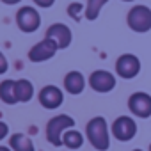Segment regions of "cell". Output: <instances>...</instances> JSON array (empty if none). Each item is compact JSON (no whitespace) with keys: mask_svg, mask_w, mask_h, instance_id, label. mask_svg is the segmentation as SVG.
Segmentation results:
<instances>
[{"mask_svg":"<svg viewBox=\"0 0 151 151\" xmlns=\"http://www.w3.org/2000/svg\"><path fill=\"white\" fill-rule=\"evenodd\" d=\"M89 86H91L93 91L105 94V93H110L116 87V77L107 69H96L89 77Z\"/></svg>","mask_w":151,"mask_h":151,"instance_id":"obj_8","label":"cell"},{"mask_svg":"<svg viewBox=\"0 0 151 151\" xmlns=\"http://www.w3.org/2000/svg\"><path fill=\"white\" fill-rule=\"evenodd\" d=\"M0 151H13L9 146H0Z\"/></svg>","mask_w":151,"mask_h":151,"instance_id":"obj_23","label":"cell"},{"mask_svg":"<svg viewBox=\"0 0 151 151\" xmlns=\"http://www.w3.org/2000/svg\"><path fill=\"white\" fill-rule=\"evenodd\" d=\"M62 146H66L68 149H80L84 146V135L78 130L71 128V130L64 132V135H62Z\"/></svg>","mask_w":151,"mask_h":151,"instance_id":"obj_16","label":"cell"},{"mask_svg":"<svg viewBox=\"0 0 151 151\" xmlns=\"http://www.w3.org/2000/svg\"><path fill=\"white\" fill-rule=\"evenodd\" d=\"M7 69H9V62H7V59H6V55L0 52V75H4V73H7Z\"/></svg>","mask_w":151,"mask_h":151,"instance_id":"obj_19","label":"cell"},{"mask_svg":"<svg viewBox=\"0 0 151 151\" xmlns=\"http://www.w3.org/2000/svg\"><path fill=\"white\" fill-rule=\"evenodd\" d=\"M7 133H9V126H7L6 123L0 121V140H4V139L7 137Z\"/></svg>","mask_w":151,"mask_h":151,"instance_id":"obj_21","label":"cell"},{"mask_svg":"<svg viewBox=\"0 0 151 151\" xmlns=\"http://www.w3.org/2000/svg\"><path fill=\"white\" fill-rule=\"evenodd\" d=\"M126 23L133 32L144 34L151 30V9L147 6H133L128 11Z\"/></svg>","mask_w":151,"mask_h":151,"instance_id":"obj_3","label":"cell"},{"mask_svg":"<svg viewBox=\"0 0 151 151\" xmlns=\"http://www.w3.org/2000/svg\"><path fill=\"white\" fill-rule=\"evenodd\" d=\"M2 4H7V6H14V4H20L22 0H0Z\"/></svg>","mask_w":151,"mask_h":151,"instance_id":"obj_22","label":"cell"},{"mask_svg":"<svg viewBox=\"0 0 151 151\" xmlns=\"http://www.w3.org/2000/svg\"><path fill=\"white\" fill-rule=\"evenodd\" d=\"M9 147L13 151H36L34 142L25 133H13L9 139Z\"/></svg>","mask_w":151,"mask_h":151,"instance_id":"obj_15","label":"cell"},{"mask_svg":"<svg viewBox=\"0 0 151 151\" xmlns=\"http://www.w3.org/2000/svg\"><path fill=\"white\" fill-rule=\"evenodd\" d=\"M109 2V0H87V4H86V18L94 22L98 16H100V11L103 9V6Z\"/></svg>","mask_w":151,"mask_h":151,"instance_id":"obj_17","label":"cell"},{"mask_svg":"<svg viewBox=\"0 0 151 151\" xmlns=\"http://www.w3.org/2000/svg\"><path fill=\"white\" fill-rule=\"evenodd\" d=\"M45 37L55 41V45L59 46V50L68 48V46L71 45V41H73L71 29H69L68 25H64V23H53V25H50Z\"/></svg>","mask_w":151,"mask_h":151,"instance_id":"obj_11","label":"cell"},{"mask_svg":"<svg viewBox=\"0 0 151 151\" xmlns=\"http://www.w3.org/2000/svg\"><path fill=\"white\" fill-rule=\"evenodd\" d=\"M149 151H151V144H149Z\"/></svg>","mask_w":151,"mask_h":151,"instance_id":"obj_26","label":"cell"},{"mask_svg":"<svg viewBox=\"0 0 151 151\" xmlns=\"http://www.w3.org/2000/svg\"><path fill=\"white\" fill-rule=\"evenodd\" d=\"M86 137L96 151H107L110 147V132H109L107 119L101 116L89 119L86 126Z\"/></svg>","mask_w":151,"mask_h":151,"instance_id":"obj_1","label":"cell"},{"mask_svg":"<svg viewBox=\"0 0 151 151\" xmlns=\"http://www.w3.org/2000/svg\"><path fill=\"white\" fill-rule=\"evenodd\" d=\"M133 151H142V149H133Z\"/></svg>","mask_w":151,"mask_h":151,"instance_id":"obj_25","label":"cell"},{"mask_svg":"<svg viewBox=\"0 0 151 151\" xmlns=\"http://www.w3.org/2000/svg\"><path fill=\"white\" fill-rule=\"evenodd\" d=\"M64 89L66 93L77 96V94H82L84 89H86V78L80 71H69L66 77H64Z\"/></svg>","mask_w":151,"mask_h":151,"instance_id":"obj_12","label":"cell"},{"mask_svg":"<svg viewBox=\"0 0 151 151\" xmlns=\"http://www.w3.org/2000/svg\"><path fill=\"white\" fill-rule=\"evenodd\" d=\"M59 46L55 45V41L45 37L43 41L36 43L30 50H29V59L32 62H45V60H50L55 53H57Z\"/></svg>","mask_w":151,"mask_h":151,"instance_id":"obj_9","label":"cell"},{"mask_svg":"<svg viewBox=\"0 0 151 151\" xmlns=\"http://www.w3.org/2000/svg\"><path fill=\"white\" fill-rule=\"evenodd\" d=\"M34 98V86L27 78L16 80V100L18 103H27Z\"/></svg>","mask_w":151,"mask_h":151,"instance_id":"obj_14","label":"cell"},{"mask_svg":"<svg viewBox=\"0 0 151 151\" xmlns=\"http://www.w3.org/2000/svg\"><path fill=\"white\" fill-rule=\"evenodd\" d=\"M110 130H112V135H114L117 140L128 142V140H132V139L137 135V123H135V119L130 117V116H119V117L112 123Z\"/></svg>","mask_w":151,"mask_h":151,"instance_id":"obj_5","label":"cell"},{"mask_svg":"<svg viewBox=\"0 0 151 151\" xmlns=\"http://www.w3.org/2000/svg\"><path fill=\"white\" fill-rule=\"evenodd\" d=\"M0 100L7 105H16L18 100H16V80H4L0 82Z\"/></svg>","mask_w":151,"mask_h":151,"instance_id":"obj_13","label":"cell"},{"mask_svg":"<svg viewBox=\"0 0 151 151\" xmlns=\"http://www.w3.org/2000/svg\"><path fill=\"white\" fill-rule=\"evenodd\" d=\"M123 2H133V0H123Z\"/></svg>","mask_w":151,"mask_h":151,"instance_id":"obj_24","label":"cell"},{"mask_svg":"<svg viewBox=\"0 0 151 151\" xmlns=\"http://www.w3.org/2000/svg\"><path fill=\"white\" fill-rule=\"evenodd\" d=\"M16 25L22 32L25 34H30V32H36L39 27H41V16L39 13L30 7V6H23L22 9H18L16 13Z\"/></svg>","mask_w":151,"mask_h":151,"instance_id":"obj_4","label":"cell"},{"mask_svg":"<svg viewBox=\"0 0 151 151\" xmlns=\"http://www.w3.org/2000/svg\"><path fill=\"white\" fill-rule=\"evenodd\" d=\"M128 110L140 119H147L151 117V94L147 93H133L128 98Z\"/></svg>","mask_w":151,"mask_h":151,"instance_id":"obj_7","label":"cell"},{"mask_svg":"<svg viewBox=\"0 0 151 151\" xmlns=\"http://www.w3.org/2000/svg\"><path fill=\"white\" fill-rule=\"evenodd\" d=\"M82 13H86V7H84L82 4H78V2H71V4L68 6V14H69V18H73L75 22L80 20Z\"/></svg>","mask_w":151,"mask_h":151,"instance_id":"obj_18","label":"cell"},{"mask_svg":"<svg viewBox=\"0 0 151 151\" xmlns=\"http://www.w3.org/2000/svg\"><path fill=\"white\" fill-rule=\"evenodd\" d=\"M116 73L124 80H132L140 73V60L133 53H123L116 60Z\"/></svg>","mask_w":151,"mask_h":151,"instance_id":"obj_6","label":"cell"},{"mask_svg":"<svg viewBox=\"0 0 151 151\" xmlns=\"http://www.w3.org/2000/svg\"><path fill=\"white\" fill-rule=\"evenodd\" d=\"M75 126V119L68 114H59V116H53L48 123H46V140L59 147L62 146V135L64 132L71 130Z\"/></svg>","mask_w":151,"mask_h":151,"instance_id":"obj_2","label":"cell"},{"mask_svg":"<svg viewBox=\"0 0 151 151\" xmlns=\"http://www.w3.org/2000/svg\"><path fill=\"white\" fill-rule=\"evenodd\" d=\"M34 4L36 6H39V7H52L53 4H55V0H34Z\"/></svg>","mask_w":151,"mask_h":151,"instance_id":"obj_20","label":"cell"},{"mask_svg":"<svg viewBox=\"0 0 151 151\" xmlns=\"http://www.w3.org/2000/svg\"><path fill=\"white\" fill-rule=\"evenodd\" d=\"M37 100L41 103L43 109H48V110H55L62 105L64 101V94H62V89H59L57 86H45L39 94H37Z\"/></svg>","mask_w":151,"mask_h":151,"instance_id":"obj_10","label":"cell"}]
</instances>
